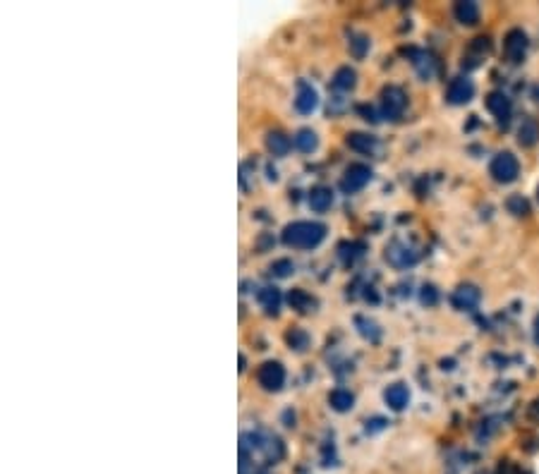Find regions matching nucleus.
I'll use <instances>...</instances> for the list:
<instances>
[{
  "instance_id": "obj_1",
  "label": "nucleus",
  "mask_w": 539,
  "mask_h": 474,
  "mask_svg": "<svg viewBox=\"0 0 539 474\" xmlns=\"http://www.w3.org/2000/svg\"><path fill=\"white\" fill-rule=\"evenodd\" d=\"M324 235H326V228L322 226V223L298 221V223H293V226H288L286 230H283V242H286L288 247L312 249L324 240Z\"/></svg>"
},
{
  "instance_id": "obj_2",
  "label": "nucleus",
  "mask_w": 539,
  "mask_h": 474,
  "mask_svg": "<svg viewBox=\"0 0 539 474\" xmlns=\"http://www.w3.org/2000/svg\"><path fill=\"white\" fill-rule=\"evenodd\" d=\"M489 173H492V178L496 182L508 185V182L516 180L518 173H520L518 158L513 154H508V151H504V154H496L492 158V163H489Z\"/></svg>"
},
{
  "instance_id": "obj_3",
  "label": "nucleus",
  "mask_w": 539,
  "mask_h": 474,
  "mask_svg": "<svg viewBox=\"0 0 539 474\" xmlns=\"http://www.w3.org/2000/svg\"><path fill=\"white\" fill-rule=\"evenodd\" d=\"M504 56L508 63L518 65L528 56V34L523 29H511L504 39Z\"/></svg>"
},
{
  "instance_id": "obj_4",
  "label": "nucleus",
  "mask_w": 539,
  "mask_h": 474,
  "mask_svg": "<svg viewBox=\"0 0 539 474\" xmlns=\"http://www.w3.org/2000/svg\"><path fill=\"white\" fill-rule=\"evenodd\" d=\"M405 106H408V96H405L403 89L398 87H389L384 89V94H381V111L389 120H398L405 111Z\"/></svg>"
},
{
  "instance_id": "obj_5",
  "label": "nucleus",
  "mask_w": 539,
  "mask_h": 474,
  "mask_svg": "<svg viewBox=\"0 0 539 474\" xmlns=\"http://www.w3.org/2000/svg\"><path fill=\"white\" fill-rule=\"evenodd\" d=\"M487 108H489V113L496 118V123L508 125V120H511V113H513V103L504 91H492V94L487 96Z\"/></svg>"
},
{
  "instance_id": "obj_6",
  "label": "nucleus",
  "mask_w": 539,
  "mask_h": 474,
  "mask_svg": "<svg viewBox=\"0 0 539 474\" xmlns=\"http://www.w3.org/2000/svg\"><path fill=\"white\" fill-rule=\"evenodd\" d=\"M472 96H475V84H472L468 77H456L448 84L446 99L448 103H453V106H463V103L472 101Z\"/></svg>"
},
{
  "instance_id": "obj_7",
  "label": "nucleus",
  "mask_w": 539,
  "mask_h": 474,
  "mask_svg": "<svg viewBox=\"0 0 539 474\" xmlns=\"http://www.w3.org/2000/svg\"><path fill=\"white\" fill-rule=\"evenodd\" d=\"M369 178H372V170H369L367 166H362V163H353L348 170H345L343 175V192H357L362 190V187L367 185Z\"/></svg>"
},
{
  "instance_id": "obj_8",
  "label": "nucleus",
  "mask_w": 539,
  "mask_h": 474,
  "mask_svg": "<svg viewBox=\"0 0 539 474\" xmlns=\"http://www.w3.org/2000/svg\"><path fill=\"white\" fill-rule=\"evenodd\" d=\"M257 379L266 391H278V388L283 386V381H286V372H283V367L278 362H266L262 364V369H259Z\"/></svg>"
},
{
  "instance_id": "obj_9",
  "label": "nucleus",
  "mask_w": 539,
  "mask_h": 474,
  "mask_svg": "<svg viewBox=\"0 0 539 474\" xmlns=\"http://www.w3.org/2000/svg\"><path fill=\"white\" fill-rule=\"evenodd\" d=\"M453 307L456 309H463V312H470V309H475L477 305H480L482 295L480 290L475 288V285H460V288L453 293Z\"/></svg>"
},
{
  "instance_id": "obj_10",
  "label": "nucleus",
  "mask_w": 539,
  "mask_h": 474,
  "mask_svg": "<svg viewBox=\"0 0 539 474\" xmlns=\"http://www.w3.org/2000/svg\"><path fill=\"white\" fill-rule=\"evenodd\" d=\"M295 108H298V111L305 113V115H310L314 108H317V91H314L310 84L300 82L298 96H295Z\"/></svg>"
},
{
  "instance_id": "obj_11",
  "label": "nucleus",
  "mask_w": 539,
  "mask_h": 474,
  "mask_svg": "<svg viewBox=\"0 0 539 474\" xmlns=\"http://www.w3.org/2000/svg\"><path fill=\"white\" fill-rule=\"evenodd\" d=\"M384 398H386V405H389L391 410H403V407L410 403V391H408V386L393 384V386L386 388Z\"/></svg>"
},
{
  "instance_id": "obj_12",
  "label": "nucleus",
  "mask_w": 539,
  "mask_h": 474,
  "mask_svg": "<svg viewBox=\"0 0 539 474\" xmlns=\"http://www.w3.org/2000/svg\"><path fill=\"white\" fill-rule=\"evenodd\" d=\"M453 15H456L458 22L468 24V27H472V24L480 22V5L472 3V0H465V3H456V8H453Z\"/></svg>"
},
{
  "instance_id": "obj_13",
  "label": "nucleus",
  "mask_w": 539,
  "mask_h": 474,
  "mask_svg": "<svg viewBox=\"0 0 539 474\" xmlns=\"http://www.w3.org/2000/svg\"><path fill=\"white\" fill-rule=\"evenodd\" d=\"M386 259H389L393 266H401V269H403V266L415 264L417 254L408 245H393L389 252H386Z\"/></svg>"
},
{
  "instance_id": "obj_14",
  "label": "nucleus",
  "mask_w": 539,
  "mask_h": 474,
  "mask_svg": "<svg viewBox=\"0 0 539 474\" xmlns=\"http://www.w3.org/2000/svg\"><path fill=\"white\" fill-rule=\"evenodd\" d=\"M333 204V194L329 187H314L310 192V206L317 214H324V211H329Z\"/></svg>"
},
{
  "instance_id": "obj_15",
  "label": "nucleus",
  "mask_w": 539,
  "mask_h": 474,
  "mask_svg": "<svg viewBox=\"0 0 539 474\" xmlns=\"http://www.w3.org/2000/svg\"><path fill=\"white\" fill-rule=\"evenodd\" d=\"M257 448L266 455V460H269V463H276V460L283 455V446H281V441L276 439V436H264V439L257 443Z\"/></svg>"
},
{
  "instance_id": "obj_16",
  "label": "nucleus",
  "mask_w": 539,
  "mask_h": 474,
  "mask_svg": "<svg viewBox=\"0 0 539 474\" xmlns=\"http://www.w3.org/2000/svg\"><path fill=\"white\" fill-rule=\"evenodd\" d=\"M348 147L360 151V154H372L377 142H374V137L365 135V132H353V135H348Z\"/></svg>"
},
{
  "instance_id": "obj_17",
  "label": "nucleus",
  "mask_w": 539,
  "mask_h": 474,
  "mask_svg": "<svg viewBox=\"0 0 539 474\" xmlns=\"http://www.w3.org/2000/svg\"><path fill=\"white\" fill-rule=\"evenodd\" d=\"M288 302H290V307L293 309H298V312H312L314 307H317V302H314V297L312 295H307L305 290H293V293L288 295Z\"/></svg>"
},
{
  "instance_id": "obj_18",
  "label": "nucleus",
  "mask_w": 539,
  "mask_h": 474,
  "mask_svg": "<svg viewBox=\"0 0 539 474\" xmlns=\"http://www.w3.org/2000/svg\"><path fill=\"white\" fill-rule=\"evenodd\" d=\"M266 147H269L274 156H286L290 149V139L283 132H271L269 139H266Z\"/></svg>"
},
{
  "instance_id": "obj_19",
  "label": "nucleus",
  "mask_w": 539,
  "mask_h": 474,
  "mask_svg": "<svg viewBox=\"0 0 539 474\" xmlns=\"http://www.w3.org/2000/svg\"><path fill=\"white\" fill-rule=\"evenodd\" d=\"M329 403L333 410H338V412H348L350 407H353L355 403V398H353V393L350 391H343V388H338V391H333L329 395Z\"/></svg>"
},
{
  "instance_id": "obj_20",
  "label": "nucleus",
  "mask_w": 539,
  "mask_h": 474,
  "mask_svg": "<svg viewBox=\"0 0 539 474\" xmlns=\"http://www.w3.org/2000/svg\"><path fill=\"white\" fill-rule=\"evenodd\" d=\"M413 65L417 68V72H420V77L429 79L434 75V58L425 51H415L413 53Z\"/></svg>"
},
{
  "instance_id": "obj_21",
  "label": "nucleus",
  "mask_w": 539,
  "mask_h": 474,
  "mask_svg": "<svg viewBox=\"0 0 539 474\" xmlns=\"http://www.w3.org/2000/svg\"><path fill=\"white\" fill-rule=\"evenodd\" d=\"M259 302H262L266 312L276 314L278 307H281V293H278L276 288H264L262 293H259Z\"/></svg>"
},
{
  "instance_id": "obj_22",
  "label": "nucleus",
  "mask_w": 539,
  "mask_h": 474,
  "mask_svg": "<svg viewBox=\"0 0 539 474\" xmlns=\"http://www.w3.org/2000/svg\"><path fill=\"white\" fill-rule=\"evenodd\" d=\"M355 70H350V68H341L336 72V77H333V87L336 89H343V91H350L355 87Z\"/></svg>"
},
{
  "instance_id": "obj_23",
  "label": "nucleus",
  "mask_w": 539,
  "mask_h": 474,
  "mask_svg": "<svg viewBox=\"0 0 539 474\" xmlns=\"http://www.w3.org/2000/svg\"><path fill=\"white\" fill-rule=\"evenodd\" d=\"M295 147L310 154V151L317 149V135L312 130H300L298 137H295Z\"/></svg>"
},
{
  "instance_id": "obj_24",
  "label": "nucleus",
  "mask_w": 539,
  "mask_h": 474,
  "mask_svg": "<svg viewBox=\"0 0 539 474\" xmlns=\"http://www.w3.org/2000/svg\"><path fill=\"white\" fill-rule=\"evenodd\" d=\"M362 249H365L362 242H350V245H343L341 247V259L345 261V264H353L357 257H362Z\"/></svg>"
},
{
  "instance_id": "obj_25",
  "label": "nucleus",
  "mask_w": 539,
  "mask_h": 474,
  "mask_svg": "<svg viewBox=\"0 0 539 474\" xmlns=\"http://www.w3.org/2000/svg\"><path fill=\"white\" fill-rule=\"evenodd\" d=\"M535 139H537V125L532 123V120H525V123L520 125V144L530 147V144H535Z\"/></svg>"
},
{
  "instance_id": "obj_26",
  "label": "nucleus",
  "mask_w": 539,
  "mask_h": 474,
  "mask_svg": "<svg viewBox=\"0 0 539 474\" xmlns=\"http://www.w3.org/2000/svg\"><path fill=\"white\" fill-rule=\"evenodd\" d=\"M288 343L293 345L295 350H307V345H310V336H307L305 331H300V328H293V331L288 333Z\"/></svg>"
},
{
  "instance_id": "obj_27",
  "label": "nucleus",
  "mask_w": 539,
  "mask_h": 474,
  "mask_svg": "<svg viewBox=\"0 0 539 474\" xmlns=\"http://www.w3.org/2000/svg\"><path fill=\"white\" fill-rule=\"evenodd\" d=\"M293 269H295L293 261L281 259V261H276L274 266H271V273H274V276H278V278H286V276H290V271Z\"/></svg>"
},
{
  "instance_id": "obj_28",
  "label": "nucleus",
  "mask_w": 539,
  "mask_h": 474,
  "mask_svg": "<svg viewBox=\"0 0 539 474\" xmlns=\"http://www.w3.org/2000/svg\"><path fill=\"white\" fill-rule=\"evenodd\" d=\"M350 48H353V53L357 58H362L367 53V48H369V41L365 39V36H357V39L350 41Z\"/></svg>"
},
{
  "instance_id": "obj_29",
  "label": "nucleus",
  "mask_w": 539,
  "mask_h": 474,
  "mask_svg": "<svg viewBox=\"0 0 539 474\" xmlns=\"http://www.w3.org/2000/svg\"><path fill=\"white\" fill-rule=\"evenodd\" d=\"M508 206H511L513 209V214L516 216H523V214H528V204H525V199H520V197H513L511 202H508Z\"/></svg>"
},
{
  "instance_id": "obj_30",
  "label": "nucleus",
  "mask_w": 539,
  "mask_h": 474,
  "mask_svg": "<svg viewBox=\"0 0 539 474\" xmlns=\"http://www.w3.org/2000/svg\"><path fill=\"white\" fill-rule=\"evenodd\" d=\"M434 300H436L434 288H425V293H422V302H429V305H434Z\"/></svg>"
},
{
  "instance_id": "obj_31",
  "label": "nucleus",
  "mask_w": 539,
  "mask_h": 474,
  "mask_svg": "<svg viewBox=\"0 0 539 474\" xmlns=\"http://www.w3.org/2000/svg\"><path fill=\"white\" fill-rule=\"evenodd\" d=\"M530 419H532V422L539 424V398L530 405Z\"/></svg>"
},
{
  "instance_id": "obj_32",
  "label": "nucleus",
  "mask_w": 539,
  "mask_h": 474,
  "mask_svg": "<svg viewBox=\"0 0 539 474\" xmlns=\"http://www.w3.org/2000/svg\"><path fill=\"white\" fill-rule=\"evenodd\" d=\"M537 197H539V190H537Z\"/></svg>"
}]
</instances>
